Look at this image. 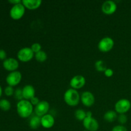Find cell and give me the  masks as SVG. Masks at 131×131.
<instances>
[{
    "label": "cell",
    "mask_w": 131,
    "mask_h": 131,
    "mask_svg": "<svg viewBox=\"0 0 131 131\" xmlns=\"http://www.w3.org/2000/svg\"><path fill=\"white\" fill-rule=\"evenodd\" d=\"M83 126L86 130L88 131H97L99 128V124L98 121L94 118L86 117L83 120Z\"/></svg>",
    "instance_id": "cell-9"
},
{
    "label": "cell",
    "mask_w": 131,
    "mask_h": 131,
    "mask_svg": "<svg viewBox=\"0 0 131 131\" xmlns=\"http://www.w3.org/2000/svg\"><path fill=\"white\" fill-rule=\"evenodd\" d=\"M23 95L24 100L30 101L35 96V89L31 84H27L23 88Z\"/></svg>",
    "instance_id": "cell-15"
},
{
    "label": "cell",
    "mask_w": 131,
    "mask_h": 131,
    "mask_svg": "<svg viewBox=\"0 0 131 131\" xmlns=\"http://www.w3.org/2000/svg\"><path fill=\"white\" fill-rule=\"evenodd\" d=\"M14 92H15V90H14V88L11 86L8 85L5 88V93L7 96H12V95H14Z\"/></svg>",
    "instance_id": "cell-26"
},
{
    "label": "cell",
    "mask_w": 131,
    "mask_h": 131,
    "mask_svg": "<svg viewBox=\"0 0 131 131\" xmlns=\"http://www.w3.org/2000/svg\"><path fill=\"white\" fill-rule=\"evenodd\" d=\"M86 83V79L83 75H74L70 81V85L72 88L75 90L80 89L83 88Z\"/></svg>",
    "instance_id": "cell-10"
},
{
    "label": "cell",
    "mask_w": 131,
    "mask_h": 131,
    "mask_svg": "<svg viewBox=\"0 0 131 131\" xmlns=\"http://www.w3.org/2000/svg\"><path fill=\"white\" fill-rule=\"evenodd\" d=\"M29 101H30V102L31 103V104L33 105V106H37V105H38V104H39V102H40L39 99H38L37 97H35V96L34 97H33V98H32Z\"/></svg>",
    "instance_id": "cell-29"
},
{
    "label": "cell",
    "mask_w": 131,
    "mask_h": 131,
    "mask_svg": "<svg viewBox=\"0 0 131 131\" xmlns=\"http://www.w3.org/2000/svg\"><path fill=\"white\" fill-rule=\"evenodd\" d=\"M11 107V104L10 101L5 99L0 100V109L3 111H8Z\"/></svg>",
    "instance_id": "cell-22"
},
{
    "label": "cell",
    "mask_w": 131,
    "mask_h": 131,
    "mask_svg": "<svg viewBox=\"0 0 131 131\" xmlns=\"http://www.w3.org/2000/svg\"><path fill=\"white\" fill-rule=\"evenodd\" d=\"M9 2L10 3L13 4V5H17V4H19V3H21L22 1L20 0H9Z\"/></svg>",
    "instance_id": "cell-31"
},
{
    "label": "cell",
    "mask_w": 131,
    "mask_h": 131,
    "mask_svg": "<svg viewBox=\"0 0 131 131\" xmlns=\"http://www.w3.org/2000/svg\"><path fill=\"white\" fill-rule=\"evenodd\" d=\"M6 58V52L4 49H0V60H5Z\"/></svg>",
    "instance_id": "cell-30"
},
{
    "label": "cell",
    "mask_w": 131,
    "mask_h": 131,
    "mask_svg": "<svg viewBox=\"0 0 131 131\" xmlns=\"http://www.w3.org/2000/svg\"><path fill=\"white\" fill-rule=\"evenodd\" d=\"M131 102L127 99H122L118 101L115 105V110L117 113L125 114L130 110Z\"/></svg>",
    "instance_id": "cell-3"
},
{
    "label": "cell",
    "mask_w": 131,
    "mask_h": 131,
    "mask_svg": "<svg viewBox=\"0 0 131 131\" xmlns=\"http://www.w3.org/2000/svg\"><path fill=\"white\" fill-rule=\"evenodd\" d=\"M64 101L70 106H75L78 105L81 100V96L77 90L69 88L64 93Z\"/></svg>",
    "instance_id": "cell-2"
},
{
    "label": "cell",
    "mask_w": 131,
    "mask_h": 131,
    "mask_svg": "<svg viewBox=\"0 0 131 131\" xmlns=\"http://www.w3.org/2000/svg\"><path fill=\"white\" fill-rule=\"evenodd\" d=\"M24 13H25V7L22 3L13 5L10 10V17L15 20H17L23 17Z\"/></svg>",
    "instance_id": "cell-6"
},
{
    "label": "cell",
    "mask_w": 131,
    "mask_h": 131,
    "mask_svg": "<svg viewBox=\"0 0 131 131\" xmlns=\"http://www.w3.org/2000/svg\"><path fill=\"white\" fill-rule=\"evenodd\" d=\"M81 101L84 106L86 107H90L94 104L95 99L92 92L89 91H85L81 95Z\"/></svg>",
    "instance_id": "cell-12"
},
{
    "label": "cell",
    "mask_w": 131,
    "mask_h": 131,
    "mask_svg": "<svg viewBox=\"0 0 131 131\" xmlns=\"http://www.w3.org/2000/svg\"><path fill=\"white\" fill-rule=\"evenodd\" d=\"M111 131H127V129L124 125H118L114 127Z\"/></svg>",
    "instance_id": "cell-27"
},
{
    "label": "cell",
    "mask_w": 131,
    "mask_h": 131,
    "mask_svg": "<svg viewBox=\"0 0 131 131\" xmlns=\"http://www.w3.org/2000/svg\"><path fill=\"white\" fill-rule=\"evenodd\" d=\"M104 118L106 121L108 122H113L118 118L117 113L115 111H113V110L106 111L104 115Z\"/></svg>",
    "instance_id": "cell-18"
},
{
    "label": "cell",
    "mask_w": 131,
    "mask_h": 131,
    "mask_svg": "<svg viewBox=\"0 0 131 131\" xmlns=\"http://www.w3.org/2000/svg\"><path fill=\"white\" fill-rule=\"evenodd\" d=\"M55 119L51 114L44 115L41 117V125L45 129H50L54 125Z\"/></svg>",
    "instance_id": "cell-14"
},
{
    "label": "cell",
    "mask_w": 131,
    "mask_h": 131,
    "mask_svg": "<svg viewBox=\"0 0 131 131\" xmlns=\"http://www.w3.org/2000/svg\"><path fill=\"white\" fill-rule=\"evenodd\" d=\"M33 111V106L29 101L21 100L17 104V112L23 118H28L31 115Z\"/></svg>",
    "instance_id": "cell-1"
},
{
    "label": "cell",
    "mask_w": 131,
    "mask_h": 131,
    "mask_svg": "<svg viewBox=\"0 0 131 131\" xmlns=\"http://www.w3.org/2000/svg\"><path fill=\"white\" fill-rule=\"evenodd\" d=\"M42 1L41 0H23L22 3L24 7L30 10H35L40 6Z\"/></svg>",
    "instance_id": "cell-16"
},
{
    "label": "cell",
    "mask_w": 131,
    "mask_h": 131,
    "mask_svg": "<svg viewBox=\"0 0 131 131\" xmlns=\"http://www.w3.org/2000/svg\"><path fill=\"white\" fill-rule=\"evenodd\" d=\"M75 117L77 120H79V121H83L86 117V112L84 111L81 109H78L75 111Z\"/></svg>",
    "instance_id": "cell-21"
},
{
    "label": "cell",
    "mask_w": 131,
    "mask_h": 131,
    "mask_svg": "<svg viewBox=\"0 0 131 131\" xmlns=\"http://www.w3.org/2000/svg\"><path fill=\"white\" fill-rule=\"evenodd\" d=\"M50 108V105L47 101H42L39 102L38 105L35 106L34 111L37 116L42 117L44 115H47Z\"/></svg>",
    "instance_id": "cell-8"
},
{
    "label": "cell",
    "mask_w": 131,
    "mask_h": 131,
    "mask_svg": "<svg viewBox=\"0 0 131 131\" xmlns=\"http://www.w3.org/2000/svg\"><path fill=\"white\" fill-rule=\"evenodd\" d=\"M86 116H88V117H92V113L91 112V111H88V112H86Z\"/></svg>",
    "instance_id": "cell-32"
},
{
    "label": "cell",
    "mask_w": 131,
    "mask_h": 131,
    "mask_svg": "<svg viewBox=\"0 0 131 131\" xmlns=\"http://www.w3.org/2000/svg\"><path fill=\"white\" fill-rule=\"evenodd\" d=\"M35 57L37 61L40 63H43L46 61L47 59V54L45 51H40L37 53L35 54Z\"/></svg>",
    "instance_id": "cell-19"
},
{
    "label": "cell",
    "mask_w": 131,
    "mask_h": 131,
    "mask_svg": "<svg viewBox=\"0 0 131 131\" xmlns=\"http://www.w3.org/2000/svg\"><path fill=\"white\" fill-rule=\"evenodd\" d=\"M31 49L35 54L37 53L39 51H42V46L39 43H34L31 46Z\"/></svg>",
    "instance_id": "cell-24"
},
{
    "label": "cell",
    "mask_w": 131,
    "mask_h": 131,
    "mask_svg": "<svg viewBox=\"0 0 131 131\" xmlns=\"http://www.w3.org/2000/svg\"><path fill=\"white\" fill-rule=\"evenodd\" d=\"M35 53L31 47H26L20 49L17 52V58L22 62H28L33 59Z\"/></svg>",
    "instance_id": "cell-5"
},
{
    "label": "cell",
    "mask_w": 131,
    "mask_h": 131,
    "mask_svg": "<svg viewBox=\"0 0 131 131\" xmlns=\"http://www.w3.org/2000/svg\"><path fill=\"white\" fill-rule=\"evenodd\" d=\"M83 131H88V130H83Z\"/></svg>",
    "instance_id": "cell-34"
},
{
    "label": "cell",
    "mask_w": 131,
    "mask_h": 131,
    "mask_svg": "<svg viewBox=\"0 0 131 131\" xmlns=\"http://www.w3.org/2000/svg\"><path fill=\"white\" fill-rule=\"evenodd\" d=\"M101 9L104 14L106 15H111L116 12L117 9V5L115 1L107 0L103 3Z\"/></svg>",
    "instance_id": "cell-11"
},
{
    "label": "cell",
    "mask_w": 131,
    "mask_h": 131,
    "mask_svg": "<svg viewBox=\"0 0 131 131\" xmlns=\"http://www.w3.org/2000/svg\"><path fill=\"white\" fill-rule=\"evenodd\" d=\"M19 61L14 58L5 59L3 62V66L8 71H15L19 67Z\"/></svg>",
    "instance_id": "cell-13"
},
{
    "label": "cell",
    "mask_w": 131,
    "mask_h": 131,
    "mask_svg": "<svg viewBox=\"0 0 131 131\" xmlns=\"http://www.w3.org/2000/svg\"><path fill=\"white\" fill-rule=\"evenodd\" d=\"M41 125V117L37 116H33L31 118L29 122V126L32 129H37Z\"/></svg>",
    "instance_id": "cell-17"
},
{
    "label": "cell",
    "mask_w": 131,
    "mask_h": 131,
    "mask_svg": "<svg viewBox=\"0 0 131 131\" xmlns=\"http://www.w3.org/2000/svg\"><path fill=\"white\" fill-rule=\"evenodd\" d=\"M118 121L120 123V125H124L127 122V116L125 114H122L118 116Z\"/></svg>",
    "instance_id": "cell-25"
},
{
    "label": "cell",
    "mask_w": 131,
    "mask_h": 131,
    "mask_svg": "<svg viewBox=\"0 0 131 131\" xmlns=\"http://www.w3.org/2000/svg\"><path fill=\"white\" fill-rule=\"evenodd\" d=\"M22 79V74L19 71L11 72L7 75L6 78V81L9 86H14L19 84Z\"/></svg>",
    "instance_id": "cell-7"
},
{
    "label": "cell",
    "mask_w": 131,
    "mask_h": 131,
    "mask_svg": "<svg viewBox=\"0 0 131 131\" xmlns=\"http://www.w3.org/2000/svg\"><path fill=\"white\" fill-rule=\"evenodd\" d=\"M1 95H2V88H1V86H0V97H1Z\"/></svg>",
    "instance_id": "cell-33"
},
{
    "label": "cell",
    "mask_w": 131,
    "mask_h": 131,
    "mask_svg": "<svg viewBox=\"0 0 131 131\" xmlns=\"http://www.w3.org/2000/svg\"><path fill=\"white\" fill-rule=\"evenodd\" d=\"M14 95L15 98L16 99L19 100V101L24 99L23 95V89H21V88H17L15 90V92H14Z\"/></svg>",
    "instance_id": "cell-23"
},
{
    "label": "cell",
    "mask_w": 131,
    "mask_h": 131,
    "mask_svg": "<svg viewBox=\"0 0 131 131\" xmlns=\"http://www.w3.org/2000/svg\"><path fill=\"white\" fill-rule=\"evenodd\" d=\"M104 72V75H106V77H107V78H110V77L112 76L114 74L113 70L111 69H110V68H107Z\"/></svg>",
    "instance_id": "cell-28"
},
{
    "label": "cell",
    "mask_w": 131,
    "mask_h": 131,
    "mask_svg": "<svg viewBox=\"0 0 131 131\" xmlns=\"http://www.w3.org/2000/svg\"><path fill=\"white\" fill-rule=\"evenodd\" d=\"M95 68L98 72H104L107 69L106 64L103 60H97L95 63Z\"/></svg>",
    "instance_id": "cell-20"
},
{
    "label": "cell",
    "mask_w": 131,
    "mask_h": 131,
    "mask_svg": "<svg viewBox=\"0 0 131 131\" xmlns=\"http://www.w3.org/2000/svg\"><path fill=\"white\" fill-rule=\"evenodd\" d=\"M115 42L113 39L110 37L102 38L98 43V49L102 52H107L111 51L114 47Z\"/></svg>",
    "instance_id": "cell-4"
}]
</instances>
